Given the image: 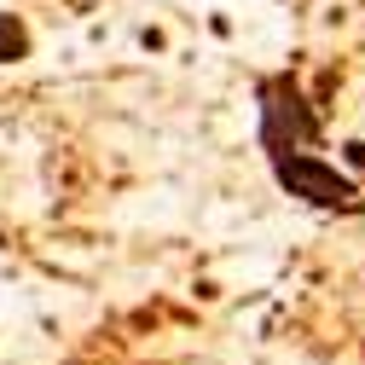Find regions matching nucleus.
I'll list each match as a JSON object with an SVG mask.
<instances>
[{
  "label": "nucleus",
  "instance_id": "obj_2",
  "mask_svg": "<svg viewBox=\"0 0 365 365\" xmlns=\"http://www.w3.org/2000/svg\"><path fill=\"white\" fill-rule=\"evenodd\" d=\"M255 105H261V151H267V157L307 151V145H319V133H325L319 116L307 110L296 76H267V81L255 87Z\"/></svg>",
  "mask_w": 365,
  "mask_h": 365
},
{
  "label": "nucleus",
  "instance_id": "obj_1",
  "mask_svg": "<svg viewBox=\"0 0 365 365\" xmlns=\"http://www.w3.org/2000/svg\"><path fill=\"white\" fill-rule=\"evenodd\" d=\"M272 163V180L302 197L307 209H331V215H359L365 209V192H359V180L325 157H313V151H279V157H267Z\"/></svg>",
  "mask_w": 365,
  "mask_h": 365
},
{
  "label": "nucleus",
  "instance_id": "obj_3",
  "mask_svg": "<svg viewBox=\"0 0 365 365\" xmlns=\"http://www.w3.org/2000/svg\"><path fill=\"white\" fill-rule=\"evenodd\" d=\"M29 24L18 18V12H0V64H24L29 58Z\"/></svg>",
  "mask_w": 365,
  "mask_h": 365
},
{
  "label": "nucleus",
  "instance_id": "obj_4",
  "mask_svg": "<svg viewBox=\"0 0 365 365\" xmlns=\"http://www.w3.org/2000/svg\"><path fill=\"white\" fill-rule=\"evenodd\" d=\"M342 157H348V168H365V140H348Z\"/></svg>",
  "mask_w": 365,
  "mask_h": 365
}]
</instances>
